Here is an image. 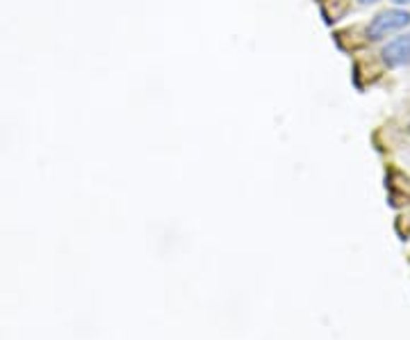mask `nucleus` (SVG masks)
Instances as JSON below:
<instances>
[{
	"mask_svg": "<svg viewBox=\"0 0 410 340\" xmlns=\"http://www.w3.org/2000/svg\"><path fill=\"white\" fill-rule=\"evenodd\" d=\"M410 26V12L404 7H390L378 12L365 28V37L369 41H381L387 39L390 35L402 33Z\"/></svg>",
	"mask_w": 410,
	"mask_h": 340,
	"instance_id": "obj_1",
	"label": "nucleus"
},
{
	"mask_svg": "<svg viewBox=\"0 0 410 340\" xmlns=\"http://www.w3.org/2000/svg\"><path fill=\"white\" fill-rule=\"evenodd\" d=\"M381 60L385 62L387 69L410 67V30L394 37L392 41H387L381 48Z\"/></svg>",
	"mask_w": 410,
	"mask_h": 340,
	"instance_id": "obj_2",
	"label": "nucleus"
},
{
	"mask_svg": "<svg viewBox=\"0 0 410 340\" xmlns=\"http://www.w3.org/2000/svg\"><path fill=\"white\" fill-rule=\"evenodd\" d=\"M376 3H381V0H358V5L361 7H369V5H376Z\"/></svg>",
	"mask_w": 410,
	"mask_h": 340,
	"instance_id": "obj_3",
	"label": "nucleus"
},
{
	"mask_svg": "<svg viewBox=\"0 0 410 340\" xmlns=\"http://www.w3.org/2000/svg\"><path fill=\"white\" fill-rule=\"evenodd\" d=\"M394 7H406V5H410V0H390Z\"/></svg>",
	"mask_w": 410,
	"mask_h": 340,
	"instance_id": "obj_4",
	"label": "nucleus"
},
{
	"mask_svg": "<svg viewBox=\"0 0 410 340\" xmlns=\"http://www.w3.org/2000/svg\"><path fill=\"white\" fill-rule=\"evenodd\" d=\"M408 132H410V123H408Z\"/></svg>",
	"mask_w": 410,
	"mask_h": 340,
	"instance_id": "obj_5",
	"label": "nucleus"
}]
</instances>
